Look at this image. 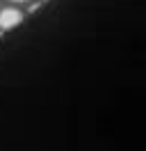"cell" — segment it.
Masks as SVG:
<instances>
[{
	"label": "cell",
	"instance_id": "1",
	"mask_svg": "<svg viewBox=\"0 0 146 151\" xmlns=\"http://www.w3.org/2000/svg\"><path fill=\"white\" fill-rule=\"evenodd\" d=\"M23 21L18 9H2L0 12V30H11Z\"/></svg>",
	"mask_w": 146,
	"mask_h": 151
},
{
	"label": "cell",
	"instance_id": "2",
	"mask_svg": "<svg viewBox=\"0 0 146 151\" xmlns=\"http://www.w3.org/2000/svg\"><path fill=\"white\" fill-rule=\"evenodd\" d=\"M18 2H23V0H18Z\"/></svg>",
	"mask_w": 146,
	"mask_h": 151
},
{
	"label": "cell",
	"instance_id": "3",
	"mask_svg": "<svg viewBox=\"0 0 146 151\" xmlns=\"http://www.w3.org/2000/svg\"><path fill=\"white\" fill-rule=\"evenodd\" d=\"M0 32H2V30H0Z\"/></svg>",
	"mask_w": 146,
	"mask_h": 151
}]
</instances>
